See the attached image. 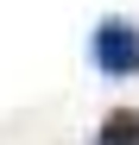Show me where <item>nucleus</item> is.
<instances>
[{
    "mask_svg": "<svg viewBox=\"0 0 139 145\" xmlns=\"http://www.w3.org/2000/svg\"><path fill=\"white\" fill-rule=\"evenodd\" d=\"M89 57H95L101 76H139V25L120 19V13H108L89 32Z\"/></svg>",
    "mask_w": 139,
    "mask_h": 145,
    "instance_id": "nucleus-1",
    "label": "nucleus"
},
{
    "mask_svg": "<svg viewBox=\"0 0 139 145\" xmlns=\"http://www.w3.org/2000/svg\"><path fill=\"white\" fill-rule=\"evenodd\" d=\"M95 145H139V107H114V114L101 120Z\"/></svg>",
    "mask_w": 139,
    "mask_h": 145,
    "instance_id": "nucleus-2",
    "label": "nucleus"
}]
</instances>
